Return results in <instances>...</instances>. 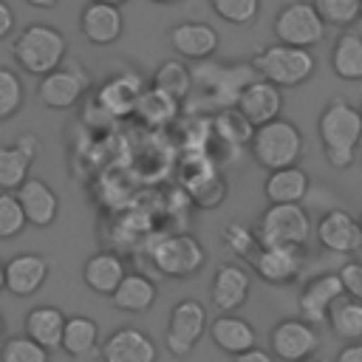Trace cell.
Wrapping results in <instances>:
<instances>
[{"label":"cell","instance_id":"cell-37","mask_svg":"<svg viewBox=\"0 0 362 362\" xmlns=\"http://www.w3.org/2000/svg\"><path fill=\"white\" fill-rule=\"evenodd\" d=\"M25 215L14 192H0V240H11L23 235L25 229Z\"/></svg>","mask_w":362,"mask_h":362},{"label":"cell","instance_id":"cell-31","mask_svg":"<svg viewBox=\"0 0 362 362\" xmlns=\"http://www.w3.org/2000/svg\"><path fill=\"white\" fill-rule=\"evenodd\" d=\"M31 173V161L14 147L0 144V192H17Z\"/></svg>","mask_w":362,"mask_h":362},{"label":"cell","instance_id":"cell-29","mask_svg":"<svg viewBox=\"0 0 362 362\" xmlns=\"http://www.w3.org/2000/svg\"><path fill=\"white\" fill-rule=\"evenodd\" d=\"M328 328L334 331L337 339L362 342V303L342 294L328 311Z\"/></svg>","mask_w":362,"mask_h":362},{"label":"cell","instance_id":"cell-12","mask_svg":"<svg viewBox=\"0 0 362 362\" xmlns=\"http://www.w3.org/2000/svg\"><path fill=\"white\" fill-rule=\"evenodd\" d=\"M345 294L342 288V280L337 272H322V274H314L300 297H297V308H300V320L308 322L311 328H320V325H328V311L331 305Z\"/></svg>","mask_w":362,"mask_h":362},{"label":"cell","instance_id":"cell-30","mask_svg":"<svg viewBox=\"0 0 362 362\" xmlns=\"http://www.w3.org/2000/svg\"><path fill=\"white\" fill-rule=\"evenodd\" d=\"M150 88L164 93V96H170V99H175V102H181L192 88V74L184 65V59H164L156 68V74L150 79Z\"/></svg>","mask_w":362,"mask_h":362},{"label":"cell","instance_id":"cell-21","mask_svg":"<svg viewBox=\"0 0 362 362\" xmlns=\"http://www.w3.org/2000/svg\"><path fill=\"white\" fill-rule=\"evenodd\" d=\"M206 334L212 339V345L229 356H240L252 348H257V331L249 320L238 317V314H218L209 325Z\"/></svg>","mask_w":362,"mask_h":362},{"label":"cell","instance_id":"cell-24","mask_svg":"<svg viewBox=\"0 0 362 362\" xmlns=\"http://www.w3.org/2000/svg\"><path fill=\"white\" fill-rule=\"evenodd\" d=\"M308 187H311L308 173L300 164H294L269 173L263 181V195L269 204H300L308 195Z\"/></svg>","mask_w":362,"mask_h":362},{"label":"cell","instance_id":"cell-10","mask_svg":"<svg viewBox=\"0 0 362 362\" xmlns=\"http://www.w3.org/2000/svg\"><path fill=\"white\" fill-rule=\"evenodd\" d=\"M317 351H320V334L300 317L280 320L269 331V354L277 362H303L308 356H317Z\"/></svg>","mask_w":362,"mask_h":362},{"label":"cell","instance_id":"cell-25","mask_svg":"<svg viewBox=\"0 0 362 362\" xmlns=\"http://www.w3.org/2000/svg\"><path fill=\"white\" fill-rule=\"evenodd\" d=\"M156 297H158V288L156 283L141 274V272H127L122 277V283L116 286V291L110 294V303L119 308V311H127V314H141L147 308L156 305Z\"/></svg>","mask_w":362,"mask_h":362},{"label":"cell","instance_id":"cell-44","mask_svg":"<svg viewBox=\"0 0 362 362\" xmlns=\"http://www.w3.org/2000/svg\"><path fill=\"white\" fill-rule=\"evenodd\" d=\"M334 362H362V342H345Z\"/></svg>","mask_w":362,"mask_h":362},{"label":"cell","instance_id":"cell-16","mask_svg":"<svg viewBox=\"0 0 362 362\" xmlns=\"http://www.w3.org/2000/svg\"><path fill=\"white\" fill-rule=\"evenodd\" d=\"M99 359L102 362H156L158 348L147 331L136 325H122L102 339Z\"/></svg>","mask_w":362,"mask_h":362},{"label":"cell","instance_id":"cell-2","mask_svg":"<svg viewBox=\"0 0 362 362\" xmlns=\"http://www.w3.org/2000/svg\"><path fill=\"white\" fill-rule=\"evenodd\" d=\"M68 57V40L57 25L31 23L20 28L11 40V59L28 76H45L57 71Z\"/></svg>","mask_w":362,"mask_h":362},{"label":"cell","instance_id":"cell-8","mask_svg":"<svg viewBox=\"0 0 362 362\" xmlns=\"http://www.w3.org/2000/svg\"><path fill=\"white\" fill-rule=\"evenodd\" d=\"M90 85H93V79L82 62H68V65L62 62L57 71H51L40 79L37 102L48 110H71L85 99Z\"/></svg>","mask_w":362,"mask_h":362},{"label":"cell","instance_id":"cell-17","mask_svg":"<svg viewBox=\"0 0 362 362\" xmlns=\"http://www.w3.org/2000/svg\"><path fill=\"white\" fill-rule=\"evenodd\" d=\"M170 48L189 62H204L209 59L218 45H221V34L215 31V25L201 23V20H181L167 31Z\"/></svg>","mask_w":362,"mask_h":362},{"label":"cell","instance_id":"cell-50","mask_svg":"<svg viewBox=\"0 0 362 362\" xmlns=\"http://www.w3.org/2000/svg\"><path fill=\"white\" fill-rule=\"evenodd\" d=\"M150 3H156V6H173V3H181V0H150Z\"/></svg>","mask_w":362,"mask_h":362},{"label":"cell","instance_id":"cell-48","mask_svg":"<svg viewBox=\"0 0 362 362\" xmlns=\"http://www.w3.org/2000/svg\"><path fill=\"white\" fill-rule=\"evenodd\" d=\"M6 288V263L0 260V291Z\"/></svg>","mask_w":362,"mask_h":362},{"label":"cell","instance_id":"cell-11","mask_svg":"<svg viewBox=\"0 0 362 362\" xmlns=\"http://www.w3.org/2000/svg\"><path fill=\"white\" fill-rule=\"evenodd\" d=\"M286 107V96H283V88L266 82V79H249L238 96H235V110L252 124V127H260V124H269L274 119H280Z\"/></svg>","mask_w":362,"mask_h":362},{"label":"cell","instance_id":"cell-41","mask_svg":"<svg viewBox=\"0 0 362 362\" xmlns=\"http://www.w3.org/2000/svg\"><path fill=\"white\" fill-rule=\"evenodd\" d=\"M337 274H339V280H342L345 294H348L351 300L362 303V260H356V257L345 260V263L339 266Z\"/></svg>","mask_w":362,"mask_h":362},{"label":"cell","instance_id":"cell-32","mask_svg":"<svg viewBox=\"0 0 362 362\" xmlns=\"http://www.w3.org/2000/svg\"><path fill=\"white\" fill-rule=\"evenodd\" d=\"M221 243H223V249H229L232 255H238V257H243V260H252L255 252L260 249L257 232H255V226L246 223V221H229V223L223 226V232H221Z\"/></svg>","mask_w":362,"mask_h":362},{"label":"cell","instance_id":"cell-20","mask_svg":"<svg viewBox=\"0 0 362 362\" xmlns=\"http://www.w3.org/2000/svg\"><path fill=\"white\" fill-rule=\"evenodd\" d=\"M48 272L51 263L45 255L20 252L11 260H6V291L14 297H31L45 286Z\"/></svg>","mask_w":362,"mask_h":362},{"label":"cell","instance_id":"cell-4","mask_svg":"<svg viewBox=\"0 0 362 362\" xmlns=\"http://www.w3.org/2000/svg\"><path fill=\"white\" fill-rule=\"evenodd\" d=\"M249 68L260 79L286 90V88L305 85L317 71V59L305 48H291V45L274 42V45H266V48L255 51L252 59H249Z\"/></svg>","mask_w":362,"mask_h":362},{"label":"cell","instance_id":"cell-5","mask_svg":"<svg viewBox=\"0 0 362 362\" xmlns=\"http://www.w3.org/2000/svg\"><path fill=\"white\" fill-rule=\"evenodd\" d=\"M260 246H297L308 249L314 235L311 215L303 204H269L255 226Z\"/></svg>","mask_w":362,"mask_h":362},{"label":"cell","instance_id":"cell-35","mask_svg":"<svg viewBox=\"0 0 362 362\" xmlns=\"http://www.w3.org/2000/svg\"><path fill=\"white\" fill-rule=\"evenodd\" d=\"M0 362H51V354L25 334H20V337H6L0 342Z\"/></svg>","mask_w":362,"mask_h":362},{"label":"cell","instance_id":"cell-43","mask_svg":"<svg viewBox=\"0 0 362 362\" xmlns=\"http://www.w3.org/2000/svg\"><path fill=\"white\" fill-rule=\"evenodd\" d=\"M14 8L8 6V0H0V40H6V37H11V31H14Z\"/></svg>","mask_w":362,"mask_h":362},{"label":"cell","instance_id":"cell-40","mask_svg":"<svg viewBox=\"0 0 362 362\" xmlns=\"http://www.w3.org/2000/svg\"><path fill=\"white\" fill-rule=\"evenodd\" d=\"M215 124H218L221 136H223L226 141H232V144H249V141H252L255 127H252L238 110H223Z\"/></svg>","mask_w":362,"mask_h":362},{"label":"cell","instance_id":"cell-6","mask_svg":"<svg viewBox=\"0 0 362 362\" xmlns=\"http://www.w3.org/2000/svg\"><path fill=\"white\" fill-rule=\"evenodd\" d=\"M272 31H274L280 45L311 51L314 45H320L325 40L328 25L320 20V14L311 6V0H291V3L277 8Z\"/></svg>","mask_w":362,"mask_h":362},{"label":"cell","instance_id":"cell-51","mask_svg":"<svg viewBox=\"0 0 362 362\" xmlns=\"http://www.w3.org/2000/svg\"><path fill=\"white\" fill-rule=\"evenodd\" d=\"M303 362H322L320 356H308V359H303Z\"/></svg>","mask_w":362,"mask_h":362},{"label":"cell","instance_id":"cell-38","mask_svg":"<svg viewBox=\"0 0 362 362\" xmlns=\"http://www.w3.org/2000/svg\"><path fill=\"white\" fill-rule=\"evenodd\" d=\"M175 107H178L175 99H170V96L153 90V88H150V90H141V96H139V102H136V113H141L147 122H167V119L175 113Z\"/></svg>","mask_w":362,"mask_h":362},{"label":"cell","instance_id":"cell-36","mask_svg":"<svg viewBox=\"0 0 362 362\" xmlns=\"http://www.w3.org/2000/svg\"><path fill=\"white\" fill-rule=\"evenodd\" d=\"M209 8L229 25H252L260 14V0H209Z\"/></svg>","mask_w":362,"mask_h":362},{"label":"cell","instance_id":"cell-18","mask_svg":"<svg viewBox=\"0 0 362 362\" xmlns=\"http://www.w3.org/2000/svg\"><path fill=\"white\" fill-rule=\"evenodd\" d=\"M79 34L90 42V45H113L122 40L124 34V14L116 6H105V3H85L79 11Z\"/></svg>","mask_w":362,"mask_h":362},{"label":"cell","instance_id":"cell-45","mask_svg":"<svg viewBox=\"0 0 362 362\" xmlns=\"http://www.w3.org/2000/svg\"><path fill=\"white\" fill-rule=\"evenodd\" d=\"M235 362H277L266 348H252V351H246V354H240V356H235Z\"/></svg>","mask_w":362,"mask_h":362},{"label":"cell","instance_id":"cell-1","mask_svg":"<svg viewBox=\"0 0 362 362\" xmlns=\"http://www.w3.org/2000/svg\"><path fill=\"white\" fill-rule=\"evenodd\" d=\"M317 136L325 153V161L334 170H345L356 161V150L362 141V116L345 99H328L317 119Z\"/></svg>","mask_w":362,"mask_h":362},{"label":"cell","instance_id":"cell-34","mask_svg":"<svg viewBox=\"0 0 362 362\" xmlns=\"http://www.w3.org/2000/svg\"><path fill=\"white\" fill-rule=\"evenodd\" d=\"M23 102H25V88H23L20 74L8 65H0V122L14 119Z\"/></svg>","mask_w":362,"mask_h":362},{"label":"cell","instance_id":"cell-15","mask_svg":"<svg viewBox=\"0 0 362 362\" xmlns=\"http://www.w3.org/2000/svg\"><path fill=\"white\" fill-rule=\"evenodd\" d=\"M314 238L325 252L334 255H356L362 249V232L351 212L345 209H328L314 223Z\"/></svg>","mask_w":362,"mask_h":362},{"label":"cell","instance_id":"cell-54","mask_svg":"<svg viewBox=\"0 0 362 362\" xmlns=\"http://www.w3.org/2000/svg\"><path fill=\"white\" fill-rule=\"evenodd\" d=\"M356 110H359V116H362V105H359V107H356Z\"/></svg>","mask_w":362,"mask_h":362},{"label":"cell","instance_id":"cell-53","mask_svg":"<svg viewBox=\"0 0 362 362\" xmlns=\"http://www.w3.org/2000/svg\"><path fill=\"white\" fill-rule=\"evenodd\" d=\"M356 223H359V232H362V215H359V218H356Z\"/></svg>","mask_w":362,"mask_h":362},{"label":"cell","instance_id":"cell-14","mask_svg":"<svg viewBox=\"0 0 362 362\" xmlns=\"http://www.w3.org/2000/svg\"><path fill=\"white\" fill-rule=\"evenodd\" d=\"M249 291H252V274H249V269L240 266V263L226 260L212 274L209 303H212V308L218 314H235L249 300Z\"/></svg>","mask_w":362,"mask_h":362},{"label":"cell","instance_id":"cell-28","mask_svg":"<svg viewBox=\"0 0 362 362\" xmlns=\"http://www.w3.org/2000/svg\"><path fill=\"white\" fill-rule=\"evenodd\" d=\"M331 71L345 82H362V34L348 28L331 45Z\"/></svg>","mask_w":362,"mask_h":362},{"label":"cell","instance_id":"cell-19","mask_svg":"<svg viewBox=\"0 0 362 362\" xmlns=\"http://www.w3.org/2000/svg\"><path fill=\"white\" fill-rule=\"evenodd\" d=\"M14 195H17L20 206H23V215H25L28 226L48 229L59 218V195H57V189L48 181L28 175V181Z\"/></svg>","mask_w":362,"mask_h":362},{"label":"cell","instance_id":"cell-27","mask_svg":"<svg viewBox=\"0 0 362 362\" xmlns=\"http://www.w3.org/2000/svg\"><path fill=\"white\" fill-rule=\"evenodd\" d=\"M141 96V82L136 74H119V76H110L99 93H96V102L99 107H105L110 116H122V113H130L136 110V102Z\"/></svg>","mask_w":362,"mask_h":362},{"label":"cell","instance_id":"cell-26","mask_svg":"<svg viewBox=\"0 0 362 362\" xmlns=\"http://www.w3.org/2000/svg\"><path fill=\"white\" fill-rule=\"evenodd\" d=\"M25 337L34 339L40 348L48 354L59 348L62 342V328H65V314L57 305H34L25 311Z\"/></svg>","mask_w":362,"mask_h":362},{"label":"cell","instance_id":"cell-7","mask_svg":"<svg viewBox=\"0 0 362 362\" xmlns=\"http://www.w3.org/2000/svg\"><path fill=\"white\" fill-rule=\"evenodd\" d=\"M153 266L170 280H189L206 266V249L195 235L178 232L153 243Z\"/></svg>","mask_w":362,"mask_h":362},{"label":"cell","instance_id":"cell-13","mask_svg":"<svg viewBox=\"0 0 362 362\" xmlns=\"http://www.w3.org/2000/svg\"><path fill=\"white\" fill-rule=\"evenodd\" d=\"M255 274L269 286H288L305 269V249L297 246H260L249 260Z\"/></svg>","mask_w":362,"mask_h":362},{"label":"cell","instance_id":"cell-22","mask_svg":"<svg viewBox=\"0 0 362 362\" xmlns=\"http://www.w3.org/2000/svg\"><path fill=\"white\" fill-rule=\"evenodd\" d=\"M99 348H102V334L93 317L88 314L65 317L62 342H59V351L65 356H71L74 362H90L93 356H99Z\"/></svg>","mask_w":362,"mask_h":362},{"label":"cell","instance_id":"cell-39","mask_svg":"<svg viewBox=\"0 0 362 362\" xmlns=\"http://www.w3.org/2000/svg\"><path fill=\"white\" fill-rule=\"evenodd\" d=\"M226 198V181L218 173H209L206 178L195 181L192 187V204L198 209H218Z\"/></svg>","mask_w":362,"mask_h":362},{"label":"cell","instance_id":"cell-49","mask_svg":"<svg viewBox=\"0 0 362 362\" xmlns=\"http://www.w3.org/2000/svg\"><path fill=\"white\" fill-rule=\"evenodd\" d=\"M6 339V320H3V314H0V342Z\"/></svg>","mask_w":362,"mask_h":362},{"label":"cell","instance_id":"cell-42","mask_svg":"<svg viewBox=\"0 0 362 362\" xmlns=\"http://www.w3.org/2000/svg\"><path fill=\"white\" fill-rule=\"evenodd\" d=\"M14 147L34 164L37 158H40V153H42V144H40V139L34 136V133H20L17 139H14Z\"/></svg>","mask_w":362,"mask_h":362},{"label":"cell","instance_id":"cell-47","mask_svg":"<svg viewBox=\"0 0 362 362\" xmlns=\"http://www.w3.org/2000/svg\"><path fill=\"white\" fill-rule=\"evenodd\" d=\"M88 3H105V6H116V8H122V6H127L130 0H88Z\"/></svg>","mask_w":362,"mask_h":362},{"label":"cell","instance_id":"cell-3","mask_svg":"<svg viewBox=\"0 0 362 362\" xmlns=\"http://www.w3.org/2000/svg\"><path fill=\"white\" fill-rule=\"evenodd\" d=\"M249 150H252V158L257 167H263L266 173H274L283 167H294L303 158L305 139L291 119L280 116L269 124L255 127Z\"/></svg>","mask_w":362,"mask_h":362},{"label":"cell","instance_id":"cell-55","mask_svg":"<svg viewBox=\"0 0 362 362\" xmlns=\"http://www.w3.org/2000/svg\"><path fill=\"white\" fill-rule=\"evenodd\" d=\"M359 17H362V8H359Z\"/></svg>","mask_w":362,"mask_h":362},{"label":"cell","instance_id":"cell-33","mask_svg":"<svg viewBox=\"0 0 362 362\" xmlns=\"http://www.w3.org/2000/svg\"><path fill=\"white\" fill-rule=\"evenodd\" d=\"M311 6L317 8V14H320V20L325 25H334V28L348 31L359 20L362 0H311Z\"/></svg>","mask_w":362,"mask_h":362},{"label":"cell","instance_id":"cell-23","mask_svg":"<svg viewBox=\"0 0 362 362\" xmlns=\"http://www.w3.org/2000/svg\"><path fill=\"white\" fill-rule=\"evenodd\" d=\"M124 274H127L124 260L116 252H107V249L93 252L85 260V266H82V283L93 294H99V297H110L116 291V286L122 283Z\"/></svg>","mask_w":362,"mask_h":362},{"label":"cell","instance_id":"cell-46","mask_svg":"<svg viewBox=\"0 0 362 362\" xmlns=\"http://www.w3.org/2000/svg\"><path fill=\"white\" fill-rule=\"evenodd\" d=\"M28 6H34V8H57L62 0H25Z\"/></svg>","mask_w":362,"mask_h":362},{"label":"cell","instance_id":"cell-52","mask_svg":"<svg viewBox=\"0 0 362 362\" xmlns=\"http://www.w3.org/2000/svg\"><path fill=\"white\" fill-rule=\"evenodd\" d=\"M356 158H359V164H362V141H359V150H356Z\"/></svg>","mask_w":362,"mask_h":362},{"label":"cell","instance_id":"cell-9","mask_svg":"<svg viewBox=\"0 0 362 362\" xmlns=\"http://www.w3.org/2000/svg\"><path fill=\"white\" fill-rule=\"evenodd\" d=\"M206 325H209V317H206L204 303L192 297L178 300L170 311V322L164 331V348L173 356H187L198 345V339L206 334Z\"/></svg>","mask_w":362,"mask_h":362}]
</instances>
